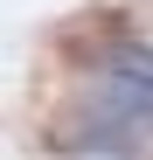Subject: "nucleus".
<instances>
[{
  "mask_svg": "<svg viewBox=\"0 0 153 160\" xmlns=\"http://www.w3.org/2000/svg\"><path fill=\"white\" fill-rule=\"evenodd\" d=\"M84 104L118 112V118H146V125H153V70L105 56V63H97V77H91V91H84Z\"/></svg>",
  "mask_w": 153,
  "mask_h": 160,
  "instance_id": "obj_1",
  "label": "nucleus"
},
{
  "mask_svg": "<svg viewBox=\"0 0 153 160\" xmlns=\"http://www.w3.org/2000/svg\"><path fill=\"white\" fill-rule=\"evenodd\" d=\"M76 160H132V153H76Z\"/></svg>",
  "mask_w": 153,
  "mask_h": 160,
  "instance_id": "obj_2",
  "label": "nucleus"
}]
</instances>
